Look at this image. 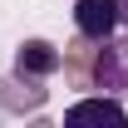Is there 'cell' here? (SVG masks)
I'll list each match as a JSON object with an SVG mask.
<instances>
[{
    "label": "cell",
    "mask_w": 128,
    "mask_h": 128,
    "mask_svg": "<svg viewBox=\"0 0 128 128\" xmlns=\"http://www.w3.org/2000/svg\"><path fill=\"white\" fill-rule=\"evenodd\" d=\"M118 20H123V25H128V0H118Z\"/></svg>",
    "instance_id": "cell-5"
},
{
    "label": "cell",
    "mask_w": 128,
    "mask_h": 128,
    "mask_svg": "<svg viewBox=\"0 0 128 128\" xmlns=\"http://www.w3.org/2000/svg\"><path fill=\"white\" fill-rule=\"evenodd\" d=\"M104 44V54H98L94 64V84L104 89V94H123L128 89V40H98Z\"/></svg>",
    "instance_id": "cell-1"
},
{
    "label": "cell",
    "mask_w": 128,
    "mask_h": 128,
    "mask_svg": "<svg viewBox=\"0 0 128 128\" xmlns=\"http://www.w3.org/2000/svg\"><path fill=\"white\" fill-rule=\"evenodd\" d=\"M123 20H118V0H79L74 5V30L84 40H108Z\"/></svg>",
    "instance_id": "cell-2"
},
{
    "label": "cell",
    "mask_w": 128,
    "mask_h": 128,
    "mask_svg": "<svg viewBox=\"0 0 128 128\" xmlns=\"http://www.w3.org/2000/svg\"><path fill=\"white\" fill-rule=\"evenodd\" d=\"M64 118H69V123H89V118H98V123H128V108L118 98L104 94V98H79V104H69Z\"/></svg>",
    "instance_id": "cell-4"
},
{
    "label": "cell",
    "mask_w": 128,
    "mask_h": 128,
    "mask_svg": "<svg viewBox=\"0 0 128 128\" xmlns=\"http://www.w3.org/2000/svg\"><path fill=\"white\" fill-rule=\"evenodd\" d=\"M59 64L64 59H59V49L49 44V40H25L20 54H15V74H20V79H49Z\"/></svg>",
    "instance_id": "cell-3"
}]
</instances>
